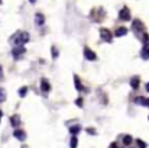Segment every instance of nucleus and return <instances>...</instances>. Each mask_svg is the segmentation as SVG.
Wrapping results in <instances>:
<instances>
[{
	"instance_id": "1",
	"label": "nucleus",
	"mask_w": 149,
	"mask_h": 148,
	"mask_svg": "<svg viewBox=\"0 0 149 148\" xmlns=\"http://www.w3.org/2000/svg\"><path fill=\"white\" fill-rule=\"evenodd\" d=\"M12 42H13L16 47H23V44L29 42V34H28V32H17V34L12 38Z\"/></svg>"
},
{
	"instance_id": "2",
	"label": "nucleus",
	"mask_w": 149,
	"mask_h": 148,
	"mask_svg": "<svg viewBox=\"0 0 149 148\" xmlns=\"http://www.w3.org/2000/svg\"><path fill=\"white\" fill-rule=\"evenodd\" d=\"M132 28H133V31H135V34L139 36L142 32H145V25L139 20V19H136V20H133V23H132Z\"/></svg>"
},
{
	"instance_id": "3",
	"label": "nucleus",
	"mask_w": 149,
	"mask_h": 148,
	"mask_svg": "<svg viewBox=\"0 0 149 148\" xmlns=\"http://www.w3.org/2000/svg\"><path fill=\"white\" fill-rule=\"evenodd\" d=\"M100 36L106 42H111V39H113V34L109 29H106V28H100Z\"/></svg>"
},
{
	"instance_id": "4",
	"label": "nucleus",
	"mask_w": 149,
	"mask_h": 148,
	"mask_svg": "<svg viewBox=\"0 0 149 148\" xmlns=\"http://www.w3.org/2000/svg\"><path fill=\"white\" fill-rule=\"evenodd\" d=\"M119 19H120V20H125V22L130 20V19H132V16H130V10H129L127 7H123V9L119 12Z\"/></svg>"
},
{
	"instance_id": "5",
	"label": "nucleus",
	"mask_w": 149,
	"mask_h": 148,
	"mask_svg": "<svg viewBox=\"0 0 149 148\" xmlns=\"http://www.w3.org/2000/svg\"><path fill=\"white\" fill-rule=\"evenodd\" d=\"M84 57H86V60H87V61H96V60H97L96 52H94L91 48H88V47H86V48H84Z\"/></svg>"
},
{
	"instance_id": "6",
	"label": "nucleus",
	"mask_w": 149,
	"mask_h": 148,
	"mask_svg": "<svg viewBox=\"0 0 149 148\" xmlns=\"http://www.w3.org/2000/svg\"><path fill=\"white\" fill-rule=\"evenodd\" d=\"M26 52V49H25V47H15L13 48V51H12V55H13V58L15 60H19L23 54Z\"/></svg>"
},
{
	"instance_id": "7",
	"label": "nucleus",
	"mask_w": 149,
	"mask_h": 148,
	"mask_svg": "<svg viewBox=\"0 0 149 148\" xmlns=\"http://www.w3.org/2000/svg\"><path fill=\"white\" fill-rule=\"evenodd\" d=\"M41 90H42V93H44V95L49 93L51 84H49V81H48L47 79H42V80H41Z\"/></svg>"
},
{
	"instance_id": "8",
	"label": "nucleus",
	"mask_w": 149,
	"mask_h": 148,
	"mask_svg": "<svg viewBox=\"0 0 149 148\" xmlns=\"http://www.w3.org/2000/svg\"><path fill=\"white\" fill-rule=\"evenodd\" d=\"M74 83H75V89H77L78 92H86V93L88 92V89L81 84V80L78 79V76H74Z\"/></svg>"
},
{
	"instance_id": "9",
	"label": "nucleus",
	"mask_w": 149,
	"mask_h": 148,
	"mask_svg": "<svg viewBox=\"0 0 149 148\" xmlns=\"http://www.w3.org/2000/svg\"><path fill=\"white\" fill-rule=\"evenodd\" d=\"M35 23H36V26H44V23H45V16H44L42 13H36V15H35Z\"/></svg>"
},
{
	"instance_id": "10",
	"label": "nucleus",
	"mask_w": 149,
	"mask_h": 148,
	"mask_svg": "<svg viewBox=\"0 0 149 148\" xmlns=\"http://www.w3.org/2000/svg\"><path fill=\"white\" fill-rule=\"evenodd\" d=\"M13 135H15V138L19 140V141H25V140H26V134H25V131H22V129H16V131L13 132Z\"/></svg>"
},
{
	"instance_id": "11",
	"label": "nucleus",
	"mask_w": 149,
	"mask_h": 148,
	"mask_svg": "<svg viewBox=\"0 0 149 148\" xmlns=\"http://www.w3.org/2000/svg\"><path fill=\"white\" fill-rule=\"evenodd\" d=\"M135 103L136 105H142V106H148L149 107V97H143V96H139V97L135 99Z\"/></svg>"
},
{
	"instance_id": "12",
	"label": "nucleus",
	"mask_w": 149,
	"mask_h": 148,
	"mask_svg": "<svg viewBox=\"0 0 149 148\" xmlns=\"http://www.w3.org/2000/svg\"><path fill=\"white\" fill-rule=\"evenodd\" d=\"M10 125L15 126V128H17V126L20 125V116H19V115H13V116H10Z\"/></svg>"
},
{
	"instance_id": "13",
	"label": "nucleus",
	"mask_w": 149,
	"mask_h": 148,
	"mask_svg": "<svg viewBox=\"0 0 149 148\" xmlns=\"http://www.w3.org/2000/svg\"><path fill=\"white\" fill-rule=\"evenodd\" d=\"M139 83H141V79L138 76H135V77L130 79V87L132 89H139Z\"/></svg>"
},
{
	"instance_id": "14",
	"label": "nucleus",
	"mask_w": 149,
	"mask_h": 148,
	"mask_svg": "<svg viewBox=\"0 0 149 148\" xmlns=\"http://www.w3.org/2000/svg\"><path fill=\"white\" fill-rule=\"evenodd\" d=\"M127 34V29L125 28V26H119L117 29H116V32H114V36H123V35H126Z\"/></svg>"
},
{
	"instance_id": "15",
	"label": "nucleus",
	"mask_w": 149,
	"mask_h": 148,
	"mask_svg": "<svg viewBox=\"0 0 149 148\" xmlns=\"http://www.w3.org/2000/svg\"><path fill=\"white\" fill-rule=\"evenodd\" d=\"M141 57H142V60H145V61H148L149 60V47L148 45H145L142 51H141Z\"/></svg>"
},
{
	"instance_id": "16",
	"label": "nucleus",
	"mask_w": 149,
	"mask_h": 148,
	"mask_svg": "<svg viewBox=\"0 0 149 148\" xmlns=\"http://www.w3.org/2000/svg\"><path fill=\"white\" fill-rule=\"evenodd\" d=\"M80 131H81V126H80L78 123L70 126V134H71V135H75V137H77V134H80Z\"/></svg>"
},
{
	"instance_id": "17",
	"label": "nucleus",
	"mask_w": 149,
	"mask_h": 148,
	"mask_svg": "<svg viewBox=\"0 0 149 148\" xmlns=\"http://www.w3.org/2000/svg\"><path fill=\"white\" fill-rule=\"evenodd\" d=\"M132 142H133V138H132L130 135H125V137H123V144H125L126 147H127V145H130Z\"/></svg>"
},
{
	"instance_id": "18",
	"label": "nucleus",
	"mask_w": 149,
	"mask_h": 148,
	"mask_svg": "<svg viewBox=\"0 0 149 148\" xmlns=\"http://www.w3.org/2000/svg\"><path fill=\"white\" fill-rule=\"evenodd\" d=\"M77 145H78V138L75 135H72V138L70 141V148H77Z\"/></svg>"
},
{
	"instance_id": "19",
	"label": "nucleus",
	"mask_w": 149,
	"mask_h": 148,
	"mask_svg": "<svg viewBox=\"0 0 149 148\" xmlns=\"http://www.w3.org/2000/svg\"><path fill=\"white\" fill-rule=\"evenodd\" d=\"M139 38H141V41H142L143 44H146V42L149 41V35L146 34V32H142V34L139 35Z\"/></svg>"
},
{
	"instance_id": "20",
	"label": "nucleus",
	"mask_w": 149,
	"mask_h": 148,
	"mask_svg": "<svg viewBox=\"0 0 149 148\" xmlns=\"http://www.w3.org/2000/svg\"><path fill=\"white\" fill-rule=\"evenodd\" d=\"M136 144H138V147L139 148H146L148 145H146V142L145 141H142V140H136Z\"/></svg>"
},
{
	"instance_id": "21",
	"label": "nucleus",
	"mask_w": 149,
	"mask_h": 148,
	"mask_svg": "<svg viewBox=\"0 0 149 148\" xmlns=\"http://www.w3.org/2000/svg\"><path fill=\"white\" fill-rule=\"evenodd\" d=\"M4 100H6V92L0 87V103H1V102H4Z\"/></svg>"
},
{
	"instance_id": "22",
	"label": "nucleus",
	"mask_w": 149,
	"mask_h": 148,
	"mask_svg": "<svg viewBox=\"0 0 149 148\" xmlns=\"http://www.w3.org/2000/svg\"><path fill=\"white\" fill-rule=\"evenodd\" d=\"M26 93H28V89H26V87H22V89L19 90V95H20V97H25V96H26Z\"/></svg>"
},
{
	"instance_id": "23",
	"label": "nucleus",
	"mask_w": 149,
	"mask_h": 148,
	"mask_svg": "<svg viewBox=\"0 0 149 148\" xmlns=\"http://www.w3.org/2000/svg\"><path fill=\"white\" fill-rule=\"evenodd\" d=\"M51 51H52V58L55 60V58L58 57V49L55 48V47H52V48H51Z\"/></svg>"
},
{
	"instance_id": "24",
	"label": "nucleus",
	"mask_w": 149,
	"mask_h": 148,
	"mask_svg": "<svg viewBox=\"0 0 149 148\" xmlns=\"http://www.w3.org/2000/svg\"><path fill=\"white\" fill-rule=\"evenodd\" d=\"M86 131H87V132H88V134H91V135H96V134H97V132H96V129H94V128H87V129H86Z\"/></svg>"
},
{
	"instance_id": "25",
	"label": "nucleus",
	"mask_w": 149,
	"mask_h": 148,
	"mask_svg": "<svg viewBox=\"0 0 149 148\" xmlns=\"http://www.w3.org/2000/svg\"><path fill=\"white\" fill-rule=\"evenodd\" d=\"M75 105H78V106H83V99H77V100H75Z\"/></svg>"
},
{
	"instance_id": "26",
	"label": "nucleus",
	"mask_w": 149,
	"mask_h": 148,
	"mask_svg": "<svg viewBox=\"0 0 149 148\" xmlns=\"http://www.w3.org/2000/svg\"><path fill=\"white\" fill-rule=\"evenodd\" d=\"M3 80V70H1V65H0V81Z\"/></svg>"
},
{
	"instance_id": "27",
	"label": "nucleus",
	"mask_w": 149,
	"mask_h": 148,
	"mask_svg": "<svg viewBox=\"0 0 149 148\" xmlns=\"http://www.w3.org/2000/svg\"><path fill=\"white\" fill-rule=\"evenodd\" d=\"M110 148H117V145H116V142H113V144L110 145Z\"/></svg>"
},
{
	"instance_id": "28",
	"label": "nucleus",
	"mask_w": 149,
	"mask_h": 148,
	"mask_svg": "<svg viewBox=\"0 0 149 148\" xmlns=\"http://www.w3.org/2000/svg\"><path fill=\"white\" fill-rule=\"evenodd\" d=\"M145 89H146V92L149 93V83H146V86H145Z\"/></svg>"
},
{
	"instance_id": "29",
	"label": "nucleus",
	"mask_w": 149,
	"mask_h": 148,
	"mask_svg": "<svg viewBox=\"0 0 149 148\" xmlns=\"http://www.w3.org/2000/svg\"><path fill=\"white\" fill-rule=\"evenodd\" d=\"M29 1H31L32 4H35V3H36V0H29Z\"/></svg>"
},
{
	"instance_id": "30",
	"label": "nucleus",
	"mask_w": 149,
	"mask_h": 148,
	"mask_svg": "<svg viewBox=\"0 0 149 148\" xmlns=\"http://www.w3.org/2000/svg\"><path fill=\"white\" fill-rule=\"evenodd\" d=\"M1 115H3V113H1V110H0V119H1Z\"/></svg>"
},
{
	"instance_id": "31",
	"label": "nucleus",
	"mask_w": 149,
	"mask_h": 148,
	"mask_svg": "<svg viewBox=\"0 0 149 148\" xmlns=\"http://www.w3.org/2000/svg\"><path fill=\"white\" fill-rule=\"evenodd\" d=\"M0 3H1V0H0Z\"/></svg>"
}]
</instances>
